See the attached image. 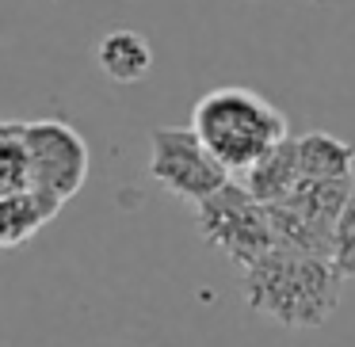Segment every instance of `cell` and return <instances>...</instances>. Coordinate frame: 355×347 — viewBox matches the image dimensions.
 <instances>
[{
    "mask_svg": "<svg viewBox=\"0 0 355 347\" xmlns=\"http://www.w3.org/2000/svg\"><path fill=\"white\" fill-rule=\"evenodd\" d=\"M24 138L31 153V191H42L65 206L88 179L85 138L62 118L24 123Z\"/></svg>",
    "mask_w": 355,
    "mask_h": 347,
    "instance_id": "cell-5",
    "label": "cell"
},
{
    "mask_svg": "<svg viewBox=\"0 0 355 347\" xmlns=\"http://www.w3.org/2000/svg\"><path fill=\"white\" fill-rule=\"evenodd\" d=\"M332 263L344 278H355V179H352V195H347V206L340 214L336 225V252H332Z\"/></svg>",
    "mask_w": 355,
    "mask_h": 347,
    "instance_id": "cell-12",
    "label": "cell"
},
{
    "mask_svg": "<svg viewBox=\"0 0 355 347\" xmlns=\"http://www.w3.org/2000/svg\"><path fill=\"white\" fill-rule=\"evenodd\" d=\"M31 191V153H27L24 123H8L0 138V195Z\"/></svg>",
    "mask_w": 355,
    "mask_h": 347,
    "instance_id": "cell-11",
    "label": "cell"
},
{
    "mask_svg": "<svg viewBox=\"0 0 355 347\" xmlns=\"http://www.w3.org/2000/svg\"><path fill=\"white\" fill-rule=\"evenodd\" d=\"M4 130H8V123H0V138H4Z\"/></svg>",
    "mask_w": 355,
    "mask_h": 347,
    "instance_id": "cell-13",
    "label": "cell"
},
{
    "mask_svg": "<svg viewBox=\"0 0 355 347\" xmlns=\"http://www.w3.org/2000/svg\"><path fill=\"white\" fill-rule=\"evenodd\" d=\"M268 222H271V240H275V248H283V252L321 256V260H332V252H336V229L306 217L298 206H291V202L268 206Z\"/></svg>",
    "mask_w": 355,
    "mask_h": 347,
    "instance_id": "cell-7",
    "label": "cell"
},
{
    "mask_svg": "<svg viewBox=\"0 0 355 347\" xmlns=\"http://www.w3.org/2000/svg\"><path fill=\"white\" fill-rule=\"evenodd\" d=\"M191 130L230 176H245L268 149L291 138L283 111L241 84L210 88L191 107Z\"/></svg>",
    "mask_w": 355,
    "mask_h": 347,
    "instance_id": "cell-2",
    "label": "cell"
},
{
    "mask_svg": "<svg viewBox=\"0 0 355 347\" xmlns=\"http://www.w3.org/2000/svg\"><path fill=\"white\" fill-rule=\"evenodd\" d=\"M62 202L42 191H19L0 195V248H19L31 240L46 222H54Z\"/></svg>",
    "mask_w": 355,
    "mask_h": 347,
    "instance_id": "cell-9",
    "label": "cell"
},
{
    "mask_svg": "<svg viewBox=\"0 0 355 347\" xmlns=\"http://www.w3.org/2000/svg\"><path fill=\"white\" fill-rule=\"evenodd\" d=\"M340 286L332 260L271 248L245 271V305L283 328H321L340 305Z\"/></svg>",
    "mask_w": 355,
    "mask_h": 347,
    "instance_id": "cell-1",
    "label": "cell"
},
{
    "mask_svg": "<svg viewBox=\"0 0 355 347\" xmlns=\"http://www.w3.org/2000/svg\"><path fill=\"white\" fill-rule=\"evenodd\" d=\"M241 184H245L248 195H252L256 202H263V206H275V202L291 199V195L298 191V184H302L298 138H283L275 149H268V153L245 172Z\"/></svg>",
    "mask_w": 355,
    "mask_h": 347,
    "instance_id": "cell-6",
    "label": "cell"
},
{
    "mask_svg": "<svg viewBox=\"0 0 355 347\" xmlns=\"http://www.w3.org/2000/svg\"><path fill=\"white\" fill-rule=\"evenodd\" d=\"M149 176L191 206L207 202L230 184V172L214 161L191 126H161L149 134Z\"/></svg>",
    "mask_w": 355,
    "mask_h": 347,
    "instance_id": "cell-4",
    "label": "cell"
},
{
    "mask_svg": "<svg viewBox=\"0 0 355 347\" xmlns=\"http://www.w3.org/2000/svg\"><path fill=\"white\" fill-rule=\"evenodd\" d=\"M96 62H100L103 77H111L115 84H138L153 69V46H149V39L141 31L119 27V31H107L100 39Z\"/></svg>",
    "mask_w": 355,
    "mask_h": 347,
    "instance_id": "cell-8",
    "label": "cell"
},
{
    "mask_svg": "<svg viewBox=\"0 0 355 347\" xmlns=\"http://www.w3.org/2000/svg\"><path fill=\"white\" fill-rule=\"evenodd\" d=\"M302 179H352L355 176V145L340 141L336 134L309 130L298 138Z\"/></svg>",
    "mask_w": 355,
    "mask_h": 347,
    "instance_id": "cell-10",
    "label": "cell"
},
{
    "mask_svg": "<svg viewBox=\"0 0 355 347\" xmlns=\"http://www.w3.org/2000/svg\"><path fill=\"white\" fill-rule=\"evenodd\" d=\"M195 222H199V233L207 244L222 248L233 263L241 267H252L256 260L275 248L271 240V222H268V206L256 202L248 195L245 184H225L218 195H210L207 202L195 206Z\"/></svg>",
    "mask_w": 355,
    "mask_h": 347,
    "instance_id": "cell-3",
    "label": "cell"
}]
</instances>
